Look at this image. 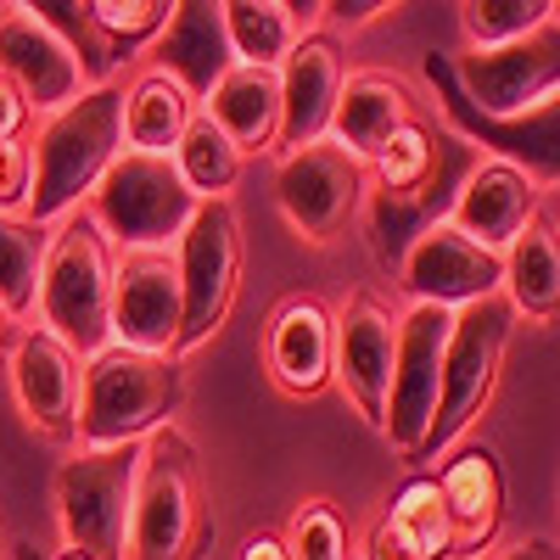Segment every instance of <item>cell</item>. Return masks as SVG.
Here are the masks:
<instances>
[{
    "label": "cell",
    "instance_id": "6da1fadb",
    "mask_svg": "<svg viewBox=\"0 0 560 560\" xmlns=\"http://www.w3.org/2000/svg\"><path fill=\"white\" fill-rule=\"evenodd\" d=\"M124 158V90L102 84L62 113H51L34 135V191L23 219L62 224L90 202V191L107 179V168Z\"/></svg>",
    "mask_w": 560,
    "mask_h": 560
},
{
    "label": "cell",
    "instance_id": "7a4b0ae2",
    "mask_svg": "<svg viewBox=\"0 0 560 560\" xmlns=\"http://www.w3.org/2000/svg\"><path fill=\"white\" fill-rule=\"evenodd\" d=\"M113 242L90 213H68L51 230V253L39 275V331H51L79 364L113 348Z\"/></svg>",
    "mask_w": 560,
    "mask_h": 560
},
{
    "label": "cell",
    "instance_id": "3957f363",
    "mask_svg": "<svg viewBox=\"0 0 560 560\" xmlns=\"http://www.w3.org/2000/svg\"><path fill=\"white\" fill-rule=\"evenodd\" d=\"M185 404V359L107 348L84 359L79 387V448H124L158 438Z\"/></svg>",
    "mask_w": 560,
    "mask_h": 560
},
{
    "label": "cell",
    "instance_id": "277c9868",
    "mask_svg": "<svg viewBox=\"0 0 560 560\" xmlns=\"http://www.w3.org/2000/svg\"><path fill=\"white\" fill-rule=\"evenodd\" d=\"M208 533L213 527L197 448L185 432L163 427L158 438H147V459H140L124 560H197Z\"/></svg>",
    "mask_w": 560,
    "mask_h": 560
},
{
    "label": "cell",
    "instance_id": "5b68a950",
    "mask_svg": "<svg viewBox=\"0 0 560 560\" xmlns=\"http://www.w3.org/2000/svg\"><path fill=\"white\" fill-rule=\"evenodd\" d=\"M197 208L202 202L185 191L174 158H147V152H124L107 168V179L90 191V219H96V230L107 242H118L124 253L179 247Z\"/></svg>",
    "mask_w": 560,
    "mask_h": 560
},
{
    "label": "cell",
    "instance_id": "8992f818",
    "mask_svg": "<svg viewBox=\"0 0 560 560\" xmlns=\"http://www.w3.org/2000/svg\"><path fill=\"white\" fill-rule=\"evenodd\" d=\"M510 314L504 298H488V303H471L459 308L454 325H448V348H443V387H438V420L427 432V448H420L415 465H427L438 454H448L471 420L488 409L493 387H499V370H504V348H510Z\"/></svg>",
    "mask_w": 560,
    "mask_h": 560
},
{
    "label": "cell",
    "instance_id": "52a82bcc",
    "mask_svg": "<svg viewBox=\"0 0 560 560\" xmlns=\"http://www.w3.org/2000/svg\"><path fill=\"white\" fill-rule=\"evenodd\" d=\"M140 459H147V443L79 448V454L62 465V471H57L62 549H79V555H90V560H124Z\"/></svg>",
    "mask_w": 560,
    "mask_h": 560
},
{
    "label": "cell",
    "instance_id": "ba28073f",
    "mask_svg": "<svg viewBox=\"0 0 560 560\" xmlns=\"http://www.w3.org/2000/svg\"><path fill=\"white\" fill-rule=\"evenodd\" d=\"M174 269H179V303H185L174 359H185L230 319V308H236V292H242V224H236V208L202 202L197 219L185 224L179 247H174Z\"/></svg>",
    "mask_w": 560,
    "mask_h": 560
},
{
    "label": "cell",
    "instance_id": "9c48e42d",
    "mask_svg": "<svg viewBox=\"0 0 560 560\" xmlns=\"http://www.w3.org/2000/svg\"><path fill=\"white\" fill-rule=\"evenodd\" d=\"M420 73H427V84L438 90L448 129L471 152H482L493 163H510L516 174H527L538 191L544 185H560V96L533 107V113H516V118H488V113H477L471 102L459 96V84L448 73V57L432 51L427 62H420Z\"/></svg>",
    "mask_w": 560,
    "mask_h": 560
},
{
    "label": "cell",
    "instance_id": "30bf717a",
    "mask_svg": "<svg viewBox=\"0 0 560 560\" xmlns=\"http://www.w3.org/2000/svg\"><path fill=\"white\" fill-rule=\"evenodd\" d=\"M448 308L409 303L398 319V359H393V387H387V415L382 438L393 443L398 459H420L427 432L438 420V387H443V348H448Z\"/></svg>",
    "mask_w": 560,
    "mask_h": 560
},
{
    "label": "cell",
    "instance_id": "8fae6325",
    "mask_svg": "<svg viewBox=\"0 0 560 560\" xmlns=\"http://www.w3.org/2000/svg\"><path fill=\"white\" fill-rule=\"evenodd\" d=\"M364 197H370V168L359 158H348L342 147H331V140L280 158L275 202H280V213H287V224L314 247L337 242L359 219Z\"/></svg>",
    "mask_w": 560,
    "mask_h": 560
},
{
    "label": "cell",
    "instance_id": "7c38bea8",
    "mask_svg": "<svg viewBox=\"0 0 560 560\" xmlns=\"http://www.w3.org/2000/svg\"><path fill=\"white\" fill-rule=\"evenodd\" d=\"M448 73L459 96L488 118H516L560 96V23H544L538 34L499 45V51H465L448 57Z\"/></svg>",
    "mask_w": 560,
    "mask_h": 560
},
{
    "label": "cell",
    "instance_id": "4fadbf2b",
    "mask_svg": "<svg viewBox=\"0 0 560 560\" xmlns=\"http://www.w3.org/2000/svg\"><path fill=\"white\" fill-rule=\"evenodd\" d=\"M398 280L409 303H432V308H471V303H488L499 298L504 287V258L477 247L471 236H459V230L448 219H438L432 230H420L415 247L404 253L398 264Z\"/></svg>",
    "mask_w": 560,
    "mask_h": 560
},
{
    "label": "cell",
    "instance_id": "5bb4252c",
    "mask_svg": "<svg viewBox=\"0 0 560 560\" xmlns=\"http://www.w3.org/2000/svg\"><path fill=\"white\" fill-rule=\"evenodd\" d=\"M264 376L280 398L308 404L337 382V314L314 298H287L264 331Z\"/></svg>",
    "mask_w": 560,
    "mask_h": 560
},
{
    "label": "cell",
    "instance_id": "9a60e30c",
    "mask_svg": "<svg viewBox=\"0 0 560 560\" xmlns=\"http://www.w3.org/2000/svg\"><path fill=\"white\" fill-rule=\"evenodd\" d=\"M179 269L168 253H124L113 275V348L135 353H168L179 348Z\"/></svg>",
    "mask_w": 560,
    "mask_h": 560
},
{
    "label": "cell",
    "instance_id": "2e32d148",
    "mask_svg": "<svg viewBox=\"0 0 560 560\" xmlns=\"http://www.w3.org/2000/svg\"><path fill=\"white\" fill-rule=\"evenodd\" d=\"M0 79L18 84V96L34 113H45V118L73 107L90 90L79 62H73V51L28 12V0H18V7L0 12Z\"/></svg>",
    "mask_w": 560,
    "mask_h": 560
},
{
    "label": "cell",
    "instance_id": "e0dca14e",
    "mask_svg": "<svg viewBox=\"0 0 560 560\" xmlns=\"http://www.w3.org/2000/svg\"><path fill=\"white\" fill-rule=\"evenodd\" d=\"M393 359H398V314L376 298L359 292L337 314V387L353 398V409L382 427L387 387H393Z\"/></svg>",
    "mask_w": 560,
    "mask_h": 560
},
{
    "label": "cell",
    "instance_id": "ac0fdd59",
    "mask_svg": "<svg viewBox=\"0 0 560 560\" xmlns=\"http://www.w3.org/2000/svg\"><path fill=\"white\" fill-rule=\"evenodd\" d=\"M79 387H84V364L51 337V331H34L18 337L12 348V393L23 420L51 438V443H79Z\"/></svg>",
    "mask_w": 560,
    "mask_h": 560
},
{
    "label": "cell",
    "instance_id": "d6986e66",
    "mask_svg": "<svg viewBox=\"0 0 560 560\" xmlns=\"http://www.w3.org/2000/svg\"><path fill=\"white\" fill-rule=\"evenodd\" d=\"M459 236H471L477 247L488 253H510V242L527 236V230L538 224V185L527 174H516L510 163H493V158H477L471 168H465L459 191L443 213Z\"/></svg>",
    "mask_w": 560,
    "mask_h": 560
},
{
    "label": "cell",
    "instance_id": "ffe728a7",
    "mask_svg": "<svg viewBox=\"0 0 560 560\" xmlns=\"http://www.w3.org/2000/svg\"><path fill=\"white\" fill-rule=\"evenodd\" d=\"M348 84V57L331 34H303L280 62V147L303 152L331 135V113Z\"/></svg>",
    "mask_w": 560,
    "mask_h": 560
},
{
    "label": "cell",
    "instance_id": "44dd1931",
    "mask_svg": "<svg viewBox=\"0 0 560 560\" xmlns=\"http://www.w3.org/2000/svg\"><path fill=\"white\" fill-rule=\"evenodd\" d=\"M152 68L168 73L202 107L213 96V84L236 68V51H230V34H224V7H213V0H179L168 12V28L152 39Z\"/></svg>",
    "mask_w": 560,
    "mask_h": 560
},
{
    "label": "cell",
    "instance_id": "7402d4cb",
    "mask_svg": "<svg viewBox=\"0 0 560 560\" xmlns=\"http://www.w3.org/2000/svg\"><path fill=\"white\" fill-rule=\"evenodd\" d=\"M438 493H443V510H448L454 555H482L499 538V522H504V471H499V454L488 443L459 448L438 471Z\"/></svg>",
    "mask_w": 560,
    "mask_h": 560
},
{
    "label": "cell",
    "instance_id": "603a6c76",
    "mask_svg": "<svg viewBox=\"0 0 560 560\" xmlns=\"http://www.w3.org/2000/svg\"><path fill=\"white\" fill-rule=\"evenodd\" d=\"M415 124V96L409 84L393 79V73H348L342 96H337V113H331V147H342L348 158L370 163L387 140Z\"/></svg>",
    "mask_w": 560,
    "mask_h": 560
},
{
    "label": "cell",
    "instance_id": "cb8c5ba5",
    "mask_svg": "<svg viewBox=\"0 0 560 560\" xmlns=\"http://www.w3.org/2000/svg\"><path fill=\"white\" fill-rule=\"evenodd\" d=\"M454 533H448V510L438 493V477H415L393 493L387 516L376 522L364 544V560H448Z\"/></svg>",
    "mask_w": 560,
    "mask_h": 560
},
{
    "label": "cell",
    "instance_id": "d4e9b609",
    "mask_svg": "<svg viewBox=\"0 0 560 560\" xmlns=\"http://www.w3.org/2000/svg\"><path fill=\"white\" fill-rule=\"evenodd\" d=\"M202 113L236 140V152H269L280 147V73L269 68H230L219 84H213V96L202 102Z\"/></svg>",
    "mask_w": 560,
    "mask_h": 560
},
{
    "label": "cell",
    "instance_id": "484cf974",
    "mask_svg": "<svg viewBox=\"0 0 560 560\" xmlns=\"http://www.w3.org/2000/svg\"><path fill=\"white\" fill-rule=\"evenodd\" d=\"M314 18L319 7H292V0H224V34L236 62L269 73H280V62L298 51V39L308 34Z\"/></svg>",
    "mask_w": 560,
    "mask_h": 560
},
{
    "label": "cell",
    "instance_id": "4316f807",
    "mask_svg": "<svg viewBox=\"0 0 560 560\" xmlns=\"http://www.w3.org/2000/svg\"><path fill=\"white\" fill-rule=\"evenodd\" d=\"M202 107L185 96V90L147 68L129 90H124V152H147V158H174V147L185 140V129H191Z\"/></svg>",
    "mask_w": 560,
    "mask_h": 560
},
{
    "label": "cell",
    "instance_id": "83f0119b",
    "mask_svg": "<svg viewBox=\"0 0 560 560\" xmlns=\"http://www.w3.org/2000/svg\"><path fill=\"white\" fill-rule=\"evenodd\" d=\"M499 298L510 303V314H527L533 325L560 319V236H555V224L538 219L527 236L510 242Z\"/></svg>",
    "mask_w": 560,
    "mask_h": 560
},
{
    "label": "cell",
    "instance_id": "f1b7e54d",
    "mask_svg": "<svg viewBox=\"0 0 560 560\" xmlns=\"http://www.w3.org/2000/svg\"><path fill=\"white\" fill-rule=\"evenodd\" d=\"M242 152H236V140H230L208 113L191 118V129H185V140L174 147V168L185 179V191H191L197 202H224L230 197V185L242 179Z\"/></svg>",
    "mask_w": 560,
    "mask_h": 560
},
{
    "label": "cell",
    "instance_id": "f546056e",
    "mask_svg": "<svg viewBox=\"0 0 560 560\" xmlns=\"http://www.w3.org/2000/svg\"><path fill=\"white\" fill-rule=\"evenodd\" d=\"M45 253H51V230L23 213H0V308L12 319L34 314V303H39Z\"/></svg>",
    "mask_w": 560,
    "mask_h": 560
},
{
    "label": "cell",
    "instance_id": "4dcf8cb0",
    "mask_svg": "<svg viewBox=\"0 0 560 560\" xmlns=\"http://www.w3.org/2000/svg\"><path fill=\"white\" fill-rule=\"evenodd\" d=\"M28 12H34V18H39V23L73 51V62H79V73H84L90 90L113 84L124 51L96 28V18H90V0H28Z\"/></svg>",
    "mask_w": 560,
    "mask_h": 560
},
{
    "label": "cell",
    "instance_id": "1f68e13d",
    "mask_svg": "<svg viewBox=\"0 0 560 560\" xmlns=\"http://www.w3.org/2000/svg\"><path fill=\"white\" fill-rule=\"evenodd\" d=\"M364 168H370V179H376L382 197H427L432 185H438V174H443L438 135L415 118V124H404Z\"/></svg>",
    "mask_w": 560,
    "mask_h": 560
},
{
    "label": "cell",
    "instance_id": "d6a6232c",
    "mask_svg": "<svg viewBox=\"0 0 560 560\" xmlns=\"http://www.w3.org/2000/svg\"><path fill=\"white\" fill-rule=\"evenodd\" d=\"M454 12L465 28V51H499V45L538 34L544 23H560L555 0H465Z\"/></svg>",
    "mask_w": 560,
    "mask_h": 560
},
{
    "label": "cell",
    "instance_id": "836d02e7",
    "mask_svg": "<svg viewBox=\"0 0 560 560\" xmlns=\"http://www.w3.org/2000/svg\"><path fill=\"white\" fill-rule=\"evenodd\" d=\"M287 555L292 560H353L348 527L331 499H303L287 522Z\"/></svg>",
    "mask_w": 560,
    "mask_h": 560
},
{
    "label": "cell",
    "instance_id": "e575fe53",
    "mask_svg": "<svg viewBox=\"0 0 560 560\" xmlns=\"http://www.w3.org/2000/svg\"><path fill=\"white\" fill-rule=\"evenodd\" d=\"M168 0H90V18L96 28L118 45V51H135V45H147L168 28Z\"/></svg>",
    "mask_w": 560,
    "mask_h": 560
},
{
    "label": "cell",
    "instance_id": "d590c367",
    "mask_svg": "<svg viewBox=\"0 0 560 560\" xmlns=\"http://www.w3.org/2000/svg\"><path fill=\"white\" fill-rule=\"evenodd\" d=\"M28 118H34V107L18 96V84L0 79V140H28Z\"/></svg>",
    "mask_w": 560,
    "mask_h": 560
},
{
    "label": "cell",
    "instance_id": "8d00e7d4",
    "mask_svg": "<svg viewBox=\"0 0 560 560\" xmlns=\"http://www.w3.org/2000/svg\"><path fill=\"white\" fill-rule=\"evenodd\" d=\"M382 12H393L387 0H337V7H319V18H331L337 28H364V23H376Z\"/></svg>",
    "mask_w": 560,
    "mask_h": 560
},
{
    "label": "cell",
    "instance_id": "74e56055",
    "mask_svg": "<svg viewBox=\"0 0 560 560\" xmlns=\"http://www.w3.org/2000/svg\"><path fill=\"white\" fill-rule=\"evenodd\" d=\"M236 560H292V555H287V538H280V533H253Z\"/></svg>",
    "mask_w": 560,
    "mask_h": 560
},
{
    "label": "cell",
    "instance_id": "f35d334b",
    "mask_svg": "<svg viewBox=\"0 0 560 560\" xmlns=\"http://www.w3.org/2000/svg\"><path fill=\"white\" fill-rule=\"evenodd\" d=\"M504 560H560V549L549 544V538H527V544H516Z\"/></svg>",
    "mask_w": 560,
    "mask_h": 560
},
{
    "label": "cell",
    "instance_id": "ab89813d",
    "mask_svg": "<svg viewBox=\"0 0 560 560\" xmlns=\"http://www.w3.org/2000/svg\"><path fill=\"white\" fill-rule=\"evenodd\" d=\"M12 560H45V555H39V544H28V538H18V544H12Z\"/></svg>",
    "mask_w": 560,
    "mask_h": 560
},
{
    "label": "cell",
    "instance_id": "60d3db41",
    "mask_svg": "<svg viewBox=\"0 0 560 560\" xmlns=\"http://www.w3.org/2000/svg\"><path fill=\"white\" fill-rule=\"evenodd\" d=\"M7 337H12V314L0 308V348H7Z\"/></svg>",
    "mask_w": 560,
    "mask_h": 560
},
{
    "label": "cell",
    "instance_id": "b9f144b4",
    "mask_svg": "<svg viewBox=\"0 0 560 560\" xmlns=\"http://www.w3.org/2000/svg\"><path fill=\"white\" fill-rule=\"evenodd\" d=\"M51 560H90V555H79V549H57Z\"/></svg>",
    "mask_w": 560,
    "mask_h": 560
},
{
    "label": "cell",
    "instance_id": "7bdbcfd3",
    "mask_svg": "<svg viewBox=\"0 0 560 560\" xmlns=\"http://www.w3.org/2000/svg\"><path fill=\"white\" fill-rule=\"evenodd\" d=\"M0 560H12V544L7 538H0Z\"/></svg>",
    "mask_w": 560,
    "mask_h": 560
},
{
    "label": "cell",
    "instance_id": "ee69618b",
    "mask_svg": "<svg viewBox=\"0 0 560 560\" xmlns=\"http://www.w3.org/2000/svg\"><path fill=\"white\" fill-rule=\"evenodd\" d=\"M555 236H560V219H555Z\"/></svg>",
    "mask_w": 560,
    "mask_h": 560
}]
</instances>
